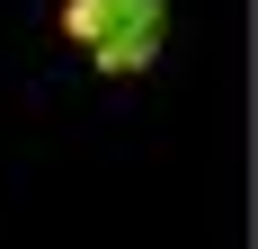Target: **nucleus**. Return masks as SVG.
I'll return each mask as SVG.
<instances>
[{"mask_svg": "<svg viewBox=\"0 0 258 249\" xmlns=\"http://www.w3.org/2000/svg\"><path fill=\"white\" fill-rule=\"evenodd\" d=\"M62 27H72V45L98 63V72H143L160 53V27H169V9L160 0H72L62 9Z\"/></svg>", "mask_w": 258, "mask_h": 249, "instance_id": "f257e3e1", "label": "nucleus"}]
</instances>
